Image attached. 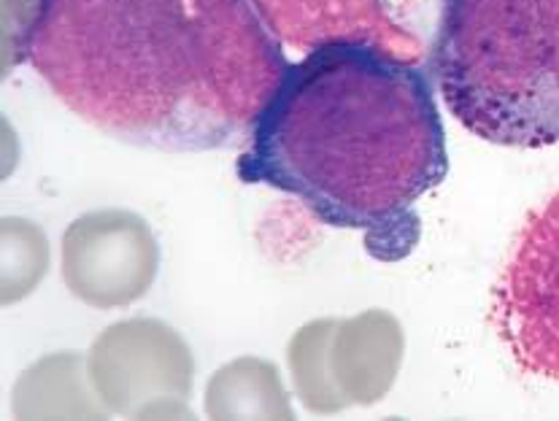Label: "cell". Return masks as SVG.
<instances>
[{"label":"cell","instance_id":"obj_1","mask_svg":"<svg viewBox=\"0 0 559 421\" xmlns=\"http://www.w3.org/2000/svg\"><path fill=\"white\" fill-rule=\"evenodd\" d=\"M22 57L82 122L165 155L247 141L293 65L252 0H33Z\"/></svg>","mask_w":559,"mask_h":421},{"label":"cell","instance_id":"obj_2","mask_svg":"<svg viewBox=\"0 0 559 421\" xmlns=\"http://www.w3.org/2000/svg\"><path fill=\"white\" fill-rule=\"evenodd\" d=\"M432 87L425 65L370 44L311 49L257 117L238 176L359 232L379 263H401L419 246V201L449 176Z\"/></svg>","mask_w":559,"mask_h":421},{"label":"cell","instance_id":"obj_3","mask_svg":"<svg viewBox=\"0 0 559 421\" xmlns=\"http://www.w3.org/2000/svg\"><path fill=\"white\" fill-rule=\"evenodd\" d=\"M425 65L476 139L559 144V0H441Z\"/></svg>","mask_w":559,"mask_h":421},{"label":"cell","instance_id":"obj_4","mask_svg":"<svg viewBox=\"0 0 559 421\" xmlns=\"http://www.w3.org/2000/svg\"><path fill=\"white\" fill-rule=\"evenodd\" d=\"M492 322L524 373L559 384V192L524 219L492 289Z\"/></svg>","mask_w":559,"mask_h":421},{"label":"cell","instance_id":"obj_5","mask_svg":"<svg viewBox=\"0 0 559 421\" xmlns=\"http://www.w3.org/2000/svg\"><path fill=\"white\" fill-rule=\"evenodd\" d=\"M267 31L293 52L370 44L425 65L441 0H252Z\"/></svg>","mask_w":559,"mask_h":421}]
</instances>
